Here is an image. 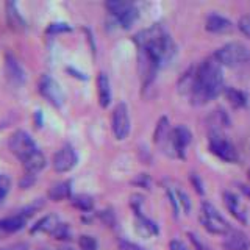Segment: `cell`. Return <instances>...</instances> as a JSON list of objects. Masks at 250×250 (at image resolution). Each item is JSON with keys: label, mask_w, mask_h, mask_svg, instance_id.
<instances>
[{"label": "cell", "mask_w": 250, "mask_h": 250, "mask_svg": "<svg viewBox=\"0 0 250 250\" xmlns=\"http://www.w3.org/2000/svg\"><path fill=\"white\" fill-rule=\"evenodd\" d=\"M41 250H50V249H41Z\"/></svg>", "instance_id": "cell-46"}, {"label": "cell", "mask_w": 250, "mask_h": 250, "mask_svg": "<svg viewBox=\"0 0 250 250\" xmlns=\"http://www.w3.org/2000/svg\"><path fill=\"white\" fill-rule=\"evenodd\" d=\"M105 6L109 11V14L117 21V23L125 30H130L133 23L139 18L138 8L131 2H125V0H108Z\"/></svg>", "instance_id": "cell-5"}, {"label": "cell", "mask_w": 250, "mask_h": 250, "mask_svg": "<svg viewBox=\"0 0 250 250\" xmlns=\"http://www.w3.org/2000/svg\"><path fill=\"white\" fill-rule=\"evenodd\" d=\"M78 163V156L77 152L74 150V147L70 144H64L60 150L53 155V169L60 172V174H64V172L72 170Z\"/></svg>", "instance_id": "cell-11"}, {"label": "cell", "mask_w": 250, "mask_h": 250, "mask_svg": "<svg viewBox=\"0 0 250 250\" xmlns=\"http://www.w3.org/2000/svg\"><path fill=\"white\" fill-rule=\"evenodd\" d=\"M69 31H72V27L69 25L66 22H53L50 23L49 27H47L45 33L47 35H60V33H69Z\"/></svg>", "instance_id": "cell-29"}, {"label": "cell", "mask_w": 250, "mask_h": 250, "mask_svg": "<svg viewBox=\"0 0 250 250\" xmlns=\"http://www.w3.org/2000/svg\"><path fill=\"white\" fill-rule=\"evenodd\" d=\"M166 191H167V199H169V203H170V207H172V211H174V216L178 217L180 214V205H178V200H177V194L174 189H170V188H166Z\"/></svg>", "instance_id": "cell-37"}, {"label": "cell", "mask_w": 250, "mask_h": 250, "mask_svg": "<svg viewBox=\"0 0 250 250\" xmlns=\"http://www.w3.org/2000/svg\"><path fill=\"white\" fill-rule=\"evenodd\" d=\"M0 250H30V244L25 241H19V242H13V244L0 247Z\"/></svg>", "instance_id": "cell-40"}, {"label": "cell", "mask_w": 250, "mask_h": 250, "mask_svg": "<svg viewBox=\"0 0 250 250\" xmlns=\"http://www.w3.org/2000/svg\"><path fill=\"white\" fill-rule=\"evenodd\" d=\"M143 203H144V197L141 194H133L130 197V205L133 211H135V216L143 214Z\"/></svg>", "instance_id": "cell-34"}, {"label": "cell", "mask_w": 250, "mask_h": 250, "mask_svg": "<svg viewBox=\"0 0 250 250\" xmlns=\"http://www.w3.org/2000/svg\"><path fill=\"white\" fill-rule=\"evenodd\" d=\"M57 250H75L74 247H70V246H62V247H60V249H57Z\"/></svg>", "instance_id": "cell-45"}, {"label": "cell", "mask_w": 250, "mask_h": 250, "mask_svg": "<svg viewBox=\"0 0 250 250\" xmlns=\"http://www.w3.org/2000/svg\"><path fill=\"white\" fill-rule=\"evenodd\" d=\"M35 122H36V127H42V114H41V111L35 113Z\"/></svg>", "instance_id": "cell-44"}, {"label": "cell", "mask_w": 250, "mask_h": 250, "mask_svg": "<svg viewBox=\"0 0 250 250\" xmlns=\"http://www.w3.org/2000/svg\"><path fill=\"white\" fill-rule=\"evenodd\" d=\"M238 28L244 36L250 38V14H244L241 16L238 21Z\"/></svg>", "instance_id": "cell-35"}, {"label": "cell", "mask_w": 250, "mask_h": 250, "mask_svg": "<svg viewBox=\"0 0 250 250\" xmlns=\"http://www.w3.org/2000/svg\"><path fill=\"white\" fill-rule=\"evenodd\" d=\"M200 222L208 233L222 234L225 236L231 230V225L227 222V219L219 213L217 208L209 202H202L200 205Z\"/></svg>", "instance_id": "cell-4"}, {"label": "cell", "mask_w": 250, "mask_h": 250, "mask_svg": "<svg viewBox=\"0 0 250 250\" xmlns=\"http://www.w3.org/2000/svg\"><path fill=\"white\" fill-rule=\"evenodd\" d=\"M38 91L55 108H61L64 105V100H66L64 91H62L60 83L55 80L53 77L47 75V74L41 75L39 83H38Z\"/></svg>", "instance_id": "cell-8"}, {"label": "cell", "mask_w": 250, "mask_h": 250, "mask_svg": "<svg viewBox=\"0 0 250 250\" xmlns=\"http://www.w3.org/2000/svg\"><path fill=\"white\" fill-rule=\"evenodd\" d=\"M27 217H23L22 214L16 213L14 216H10V217H3L0 219V231L3 233H16L22 230L23 227L27 225Z\"/></svg>", "instance_id": "cell-22"}, {"label": "cell", "mask_w": 250, "mask_h": 250, "mask_svg": "<svg viewBox=\"0 0 250 250\" xmlns=\"http://www.w3.org/2000/svg\"><path fill=\"white\" fill-rule=\"evenodd\" d=\"M224 203H225L227 209L230 211V214L236 219L238 222L244 224V225L249 222L247 209L242 207V202L236 194H233L231 191H225L224 192Z\"/></svg>", "instance_id": "cell-14"}, {"label": "cell", "mask_w": 250, "mask_h": 250, "mask_svg": "<svg viewBox=\"0 0 250 250\" xmlns=\"http://www.w3.org/2000/svg\"><path fill=\"white\" fill-rule=\"evenodd\" d=\"M8 146H10V150L18 156V160L21 163L23 160H27L30 155H33L35 152L39 150L36 143H35V139L23 130L14 131L10 136V143H8Z\"/></svg>", "instance_id": "cell-7"}, {"label": "cell", "mask_w": 250, "mask_h": 250, "mask_svg": "<svg viewBox=\"0 0 250 250\" xmlns=\"http://www.w3.org/2000/svg\"><path fill=\"white\" fill-rule=\"evenodd\" d=\"M10 188H11L10 177L5 175V174H0V205L3 203L8 192H10Z\"/></svg>", "instance_id": "cell-32"}, {"label": "cell", "mask_w": 250, "mask_h": 250, "mask_svg": "<svg viewBox=\"0 0 250 250\" xmlns=\"http://www.w3.org/2000/svg\"><path fill=\"white\" fill-rule=\"evenodd\" d=\"M205 28L209 33H229V31L233 30V23L230 19L224 18L221 14H209L207 21H205Z\"/></svg>", "instance_id": "cell-16"}, {"label": "cell", "mask_w": 250, "mask_h": 250, "mask_svg": "<svg viewBox=\"0 0 250 250\" xmlns=\"http://www.w3.org/2000/svg\"><path fill=\"white\" fill-rule=\"evenodd\" d=\"M213 58L221 66L238 67L249 61L250 50L247 49V45H244L242 42L233 41V42H227L225 45L221 47V49H217L213 55Z\"/></svg>", "instance_id": "cell-3"}, {"label": "cell", "mask_w": 250, "mask_h": 250, "mask_svg": "<svg viewBox=\"0 0 250 250\" xmlns=\"http://www.w3.org/2000/svg\"><path fill=\"white\" fill-rule=\"evenodd\" d=\"M188 238H189V241H191V244H192V247H194V250H211V247H208L205 242H203L197 234L195 233H188Z\"/></svg>", "instance_id": "cell-36"}, {"label": "cell", "mask_w": 250, "mask_h": 250, "mask_svg": "<svg viewBox=\"0 0 250 250\" xmlns=\"http://www.w3.org/2000/svg\"><path fill=\"white\" fill-rule=\"evenodd\" d=\"M189 182L194 186V189L197 191V194H200V195L205 194V189H203V183H202V180H200V177L197 174H194V172H192V174H189Z\"/></svg>", "instance_id": "cell-39"}, {"label": "cell", "mask_w": 250, "mask_h": 250, "mask_svg": "<svg viewBox=\"0 0 250 250\" xmlns=\"http://www.w3.org/2000/svg\"><path fill=\"white\" fill-rule=\"evenodd\" d=\"M209 150L225 163H236L239 160L236 147L231 144V141H229L222 135V131L209 133Z\"/></svg>", "instance_id": "cell-6"}, {"label": "cell", "mask_w": 250, "mask_h": 250, "mask_svg": "<svg viewBox=\"0 0 250 250\" xmlns=\"http://www.w3.org/2000/svg\"><path fill=\"white\" fill-rule=\"evenodd\" d=\"M99 219L106 227H114L116 225V214H114V211L111 208H106L104 211H100V213H99Z\"/></svg>", "instance_id": "cell-33"}, {"label": "cell", "mask_w": 250, "mask_h": 250, "mask_svg": "<svg viewBox=\"0 0 250 250\" xmlns=\"http://www.w3.org/2000/svg\"><path fill=\"white\" fill-rule=\"evenodd\" d=\"M70 202H72V205L77 209H80L82 213H89L94 208V200L88 194H75L70 197Z\"/></svg>", "instance_id": "cell-26"}, {"label": "cell", "mask_w": 250, "mask_h": 250, "mask_svg": "<svg viewBox=\"0 0 250 250\" xmlns=\"http://www.w3.org/2000/svg\"><path fill=\"white\" fill-rule=\"evenodd\" d=\"M35 182H36V175L25 174V175H23V178L19 182V185H21V188H23V189H27V188H30Z\"/></svg>", "instance_id": "cell-43"}, {"label": "cell", "mask_w": 250, "mask_h": 250, "mask_svg": "<svg viewBox=\"0 0 250 250\" xmlns=\"http://www.w3.org/2000/svg\"><path fill=\"white\" fill-rule=\"evenodd\" d=\"M78 246H80V250H99V242L91 234H82L78 238Z\"/></svg>", "instance_id": "cell-27"}, {"label": "cell", "mask_w": 250, "mask_h": 250, "mask_svg": "<svg viewBox=\"0 0 250 250\" xmlns=\"http://www.w3.org/2000/svg\"><path fill=\"white\" fill-rule=\"evenodd\" d=\"M249 178H250V170H249Z\"/></svg>", "instance_id": "cell-47"}, {"label": "cell", "mask_w": 250, "mask_h": 250, "mask_svg": "<svg viewBox=\"0 0 250 250\" xmlns=\"http://www.w3.org/2000/svg\"><path fill=\"white\" fill-rule=\"evenodd\" d=\"M191 141H192V133L186 125H177V127L172 128V144H174L177 158L185 160V150L191 144Z\"/></svg>", "instance_id": "cell-13"}, {"label": "cell", "mask_w": 250, "mask_h": 250, "mask_svg": "<svg viewBox=\"0 0 250 250\" xmlns=\"http://www.w3.org/2000/svg\"><path fill=\"white\" fill-rule=\"evenodd\" d=\"M222 247L225 250H250V238L241 230L231 229L225 234Z\"/></svg>", "instance_id": "cell-15"}, {"label": "cell", "mask_w": 250, "mask_h": 250, "mask_svg": "<svg viewBox=\"0 0 250 250\" xmlns=\"http://www.w3.org/2000/svg\"><path fill=\"white\" fill-rule=\"evenodd\" d=\"M5 11H6V23L13 31L27 30V22L22 18V14L18 10V5H16L14 2H6Z\"/></svg>", "instance_id": "cell-17"}, {"label": "cell", "mask_w": 250, "mask_h": 250, "mask_svg": "<svg viewBox=\"0 0 250 250\" xmlns=\"http://www.w3.org/2000/svg\"><path fill=\"white\" fill-rule=\"evenodd\" d=\"M153 143L161 148L163 153L172 156V158H177L174 144H172V128L166 116H163L161 119L156 122L155 133H153Z\"/></svg>", "instance_id": "cell-9"}, {"label": "cell", "mask_w": 250, "mask_h": 250, "mask_svg": "<svg viewBox=\"0 0 250 250\" xmlns=\"http://www.w3.org/2000/svg\"><path fill=\"white\" fill-rule=\"evenodd\" d=\"M195 69L197 67H189L178 80V92L183 94V96H191L195 80Z\"/></svg>", "instance_id": "cell-25"}, {"label": "cell", "mask_w": 250, "mask_h": 250, "mask_svg": "<svg viewBox=\"0 0 250 250\" xmlns=\"http://www.w3.org/2000/svg\"><path fill=\"white\" fill-rule=\"evenodd\" d=\"M47 195H49V199L53 202L70 199L72 197V182H70V180H64V182L55 183L49 189V192H47Z\"/></svg>", "instance_id": "cell-20"}, {"label": "cell", "mask_w": 250, "mask_h": 250, "mask_svg": "<svg viewBox=\"0 0 250 250\" xmlns=\"http://www.w3.org/2000/svg\"><path fill=\"white\" fill-rule=\"evenodd\" d=\"M5 75H6V80L13 86H22L27 80L25 70H23L19 60L16 58L11 52L5 53Z\"/></svg>", "instance_id": "cell-12"}, {"label": "cell", "mask_w": 250, "mask_h": 250, "mask_svg": "<svg viewBox=\"0 0 250 250\" xmlns=\"http://www.w3.org/2000/svg\"><path fill=\"white\" fill-rule=\"evenodd\" d=\"M133 41L138 45L139 52L147 53L158 69L169 64L177 53L174 39L160 23H155L150 28L139 31L133 38Z\"/></svg>", "instance_id": "cell-1"}, {"label": "cell", "mask_w": 250, "mask_h": 250, "mask_svg": "<svg viewBox=\"0 0 250 250\" xmlns=\"http://www.w3.org/2000/svg\"><path fill=\"white\" fill-rule=\"evenodd\" d=\"M224 72L222 66L214 58H208L195 69L194 88L191 92V102L194 105H205L214 100L224 91Z\"/></svg>", "instance_id": "cell-2"}, {"label": "cell", "mask_w": 250, "mask_h": 250, "mask_svg": "<svg viewBox=\"0 0 250 250\" xmlns=\"http://www.w3.org/2000/svg\"><path fill=\"white\" fill-rule=\"evenodd\" d=\"M224 94H225V97L227 100L230 102V105L233 108H244L247 105V94L244 91H241V89H236V88H231V86H229V88H225L224 89Z\"/></svg>", "instance_id": "cell-24"}, {"label": "cell", "mask_w": 250, "mask_h": 250, "mask_svg": "<svg viewBox=\"0 0 250 250\" xmlns=\"http://www.w3.org/2000/svg\"><path fill=\"white\" fill-rule=\"evenodd\" d=\"M175 194H177V200H178L180 208L183 209V213H185V214H189V213H191V200H189V195H188V194H186L185 191H182V189H177Z\"/></svg>", "instance_id": "cell-31"}, {"label": "cell", "mask_w": 250, "mask_h": 250, "mask_svg": "<svg viewBox=\"0 0 250 250\" xmlns=\"http://www.w3.org/2000/svg\"><path fill=\"white\" fill-rule=\"evenodd\" d=\"M61 224L60 217L57 214H45L44 217H41L39 221L31 227L30 233L31 234H38V233H47V234H52L55 230L58 229V225Z\"/></svg>", "instance_id": "cell-18"}, {"label": "cell", "mask_w": 250, "mask_h": 250, "mask_svg": "<svg viewBox=\"0 0 250 250\" xmlns=\"http://www.w3.org/2000/svg\"><path fill=\"white\" fill-rule=\"evenodd\" d=\"M136 221H135V229L138 231L139 236L143 238H150V236H155V234H158V225H156L153 221H150L148 217H146L144 214L141 216H135Z\"/></svg>", "instance_id": "cell-23"}, {"label": "cell", "mask_w": 250, "mask_h": 250, "mask_svg": "<svg viewBox=\"0 0 250 250\" xmlns=\"http://www.w3.org/2000/svg\"><path fill=\"white\" fill-rule=\"evenodd\" d=\"M169 250H191L182 239H172L169 242Z\"/></svg>", "instance_id": "cell-42"}, {"label": "cell", "mask_w": 250, "mask_h": 250, "mask_svg": "<svg viewBox=\"0 0 250 250\" xmlns=\"http://www.w3.org/2000/svg\"><path fill=\"white\" fill-rule=\"evenodd\" d=\"M97 96L100 106L108 108V105L111 104V84H109V78L105 72H100L97 77Z\"/></svg>", "instance_id": "cell-19"}, {"label": "cell", "mask_w": 250, "mask_h": 250, "mask_svg": "<svg viewBox=\"0 0 250 250\" xmlns=\"http://www.w3.org/2000/svg\"><path fill=\"white\" fill-rule=\"evenodd\" d=\"M111 128L116 139H125L128 136L130 128H131V122H130V111L128 106L121 102L117 104L116 108L113 109V117H111Z\"/></svg>", "instance_id": "cell-10"}, {"label": "cell", "mask_w": 250, "mask_h": 250, "mask_svg": "<svg viewBox=\"0 0 250 250\" xmlns=\"http://www.w3.org/2000/svg\"><path fill=\"white\" fill-rule=\"evenodd\" d=\"M117 246H119V250H146L144 247H141L139 244H135V242H130L127 239H121Z\"/></svg>", "instance_id": "cell-41"}, {"label": "cell", "mask_w": 250, "mask_h": 250, "mask_svg": "<svg viewBox=\"0 0 250 250\" xmlns=\"http://www.w3.org/2000/svg\"><path fill=\"white\" fill-rule=\"evenodd\" d=\"M52 236L57 241H70L72 239V231H70V227L64 222H61L58 225V229L52 233Z\"/></svg>", "instance_id": "cell-28"}, {"label": "cell", "mask_w": 250, "mask_h": 250, "mask_svg": "<svg viewBox=\"0 0 250 250\" xmlns=\"http://www.w3.org/2000/svg\"><path fill=\"white\" fill-rule=\"evenodd\" d=\"M42 207H44V200H42V199H39V200H35L33 203H30V205H27L25 208H22L21 211H18V213L22 214L23 217L30 219L35 213H38V211L41 209Z\"/></svg>", "instance_id": "cell-30"}, {"label": "cell", "mask_w": 250, "mask_h": 250, "mask_svg": "<svg viewBox=\"0 0 250 250\" xmlns=\"http://www.w3.org/2000/svg\"><path fill=\"white\" fill-rule=\"evenodd\" d=\"M131 183L139 186V188H150L152 180H150V175H148V174H139L135 180H133Z\"/></svg>", "instance_id": "cell-38"}, {"label": "cell", "mask_w": 250, "mask_h": 250, "mask_svg": "<svg viewBox=\"0 0 250 250\" xmlns=\"http://www.w3.org/2000/svg\"><path fill=\"white\" fill-rule=\"evenodd\" d=\"M47 164L45 156L41 150L35 152L33 155H30L27 160L22 161V166L25 169V174H31V175H38Z\"/></svg>", "instance_id": "cell-21"}]
</instances>
